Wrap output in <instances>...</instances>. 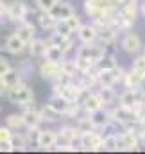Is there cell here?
Masks as SVG:
<instances>
[{
  "mask_svg": "<svg viewBox=\"0 0 145 154\" xmlns=\"http://www.w3.org/2000/svg\"><path fill=\"white\" fill-rule=\"evenodd\" d=\"M7 99H9V102H13L16 106H22L25 109L27 108H34V91L23 81L7 90Z\"/></svg>",
  "mask_w": 145,
  "mask_h": 154,
  "instance_id": "cell-1",
  "label": "cell"
},
{
  "mask_svg": "<svg viewBox=\"0 0 145 154\" xmlns=\"http://www.w3.org/2000/svg\"><path fill=\"white\" fill-rule=\"evenodd\" d=\"M106 54H108V48H106V45H102V43H90V45L82 43V45L75 50V57L88 59V61H91V63H95V65H99Z\"/></svg>",
  "mask_w": 145,
  "mask_h": 154,
  "instance_id": "cell-2",
  "label": "cell"
},
{
  "mask_svg": "<svg viewBox=\"0 0 145 154\" xmlns=\"http://www.w3.org/2000/svg\"><path fill=\"white\" fill-rule=\"evenodd\" d=\"M102 143H104V136L102 133H99V129L81 133L79 136V147L82 151H102Z\"/></svg>",
  "mask_w": 145,
  "mask_h": 154,
  "instance_id": "cell-3",
  "label": "cell"
},
{
  "mask_svg": "<svg viewBox=\"0 0 145 154\" xmlns=\"http://www.w3.org/2000/svg\"><path fill=\"white\" fill-rule=\"evenodd\" d=\"M120 48L127 54V56H138L143 50V41L136 32L125 31V34L120 39Z\"/></svg>",
  "mask_w": 145,
  "mask_h": 154,
  "instance_id": "cell-4",
  "label": "cell"
},
{
  "mask_svg": "<svg viewBox=\"0 0 145 154\" xmlns=\"http://www.w3.org/2000/svg\"><path fill=\"white\" fill-rule=\"evenodd\" d=\"M29 7H27V4L23 2V0H14V2H11L9 5H7V20L9 22H13V23H22V22H27L29 18Z\"/></svg>",
  "mask_w": 145,
  "mask_h": 154,
  "instance_id": "cell-5",
  "label": "cell"
},
{
  "mask_svg": "<svg viewBox=\"0 0 145 154\" xmlns=\"http://www.w3.org/2000/svg\"><path fill=\"white\" fill-rule=\"evenodd\" d=\"M38 70H39L41 79L54 82L57 77L61 75V72H63V61L59 63V61H50V59H45V57H43V63L39 65Z\"/></svg>",
  "mask_w": 145,
  "mask_h": 154,
  "instance_id": "cell-6",
  "label": "cell"
},
{
  "mask_svg": "<svg viewBox=\"0 0 145 154\" xmlns=\"http://www.w3.org/2000/svg\"><path fill=\"white\" fill-rule=\"evenodd\" d=\"M124 75H125V72L120 66L108 68V70H99V86L113 88L116 82H122L124 81Z\"/></svg>",
  "mask_w": 145,
  "mask_h": 154,
  "instance_id": "cell-7",
  "label": "cell"
},
{
  "mask_svg": "<svg viewBox=\"0 0 145 154\" xmlns=\"http://www.w3.org/2000/svg\"><path fill=\"white\" fill-rule=\"evenodd\" d=\"M77 38L81 43H95L99 39V27L93 23V22H88V23H82L79 29H77Z\"/></svg>",
  "mask_w": 145,
  "mask_h": 154,
  "instance_id": "cell-8",
  "label": "cell"
},
{
  "mask_svg": "<svg viewBox=\"0 0 145 154\" xmlns=\"http://www.w3.org/2000/svg\"><path fill=\"white\" fill-rule=\"evenodd\" d=\"M81 133L77 129V125H61V129L57 131V143L61 145H72L75 140H79Z\"/></svg>",
  "mask_w": 145,
  "mask_h": 154,
  "instance_id": "cell-9",
  "label": "cell"
},
{
  "mask_svg": "<svg viewBox=\"0 0 145 154\" xmlns=\"http://www.w3.org/2000/svg\"><path fill=\"white\" fill-rule=\"evenodd\" d=\"M57 145V131L54 129H41L38 138V147L41 151H50Z\"/></svg>",
  "mask_w": 145,
  "mask_h": 154,
  "instance_id": "cell-10",
  "label": "cell"
},
{
  "mask_svg": "<svg viewBox=\"0 0 145 154\" xmlns=\"http://www.w3.org/2000/svg\"><path fill=\"white\" fill-rule=\"evenodd\" d=\"M81 104H82V108H84L86 113H93V111H99V109L104 108L99 91H97V93H90V91H86L84 97L81 99Z\"/></svg>",
  "mask_w": 145,
  "mask_h": 154,
  "instance_id": "cell-11",
  "label": "cell"
},
{
  "mask_svg": "<svg viewBox=\"0 0 145 154\" xmlns=\"http://www.w3.org/2000/svg\"><path fill=\"white\" fill-rule=\"evenodd\" d=\"M25 48H27V43L18 34H11L9 38L5 39V45H4V50L7 54H11V56H18L22 52H25Z\"/></svg>",
  "mask_w": 145,
  "mask_h": 154,
  "instance_id": "cell-12",
  "label": "cell"
},
{
  "mask_svg": "<svg viewBox=\"0 0 145 154\" xmlns=\"http://www.w3.org/2000/svg\"><path fill=\"white\" fill-rule=\"evenodd\" d=\"M36 31H38L36 25H34V23H31V22L27 20V22H22V23H18V25H16L14 34H18L20 38H22L25 43H27V45H29L32 39L36 38Z\"/></svg>",
  "mask_w": 145,
  "mask_h": 154,
  "instance_id": "cell-13",
  "label": "cell"
},
{
  "mask_svg": "<svg viewBox=\"0 0 145 154\" xmlns=\"http://www.w3.org/2000/svg\"><path fill=\"white\" fill-rule=\"evenodd\" d=\"M23 120H25V129H32V127H39L43 122L41 111L36 108H27L23 109Z\"/></svg>",
  "mask_w": 145,
  "mask_h": 154,
  "instance_id": "cell-14",
  "label": "cell"
},
{
  "mask_svg": "<svg viewBox=\"0 0 145 154\" xmlns=\"http://www.w3.org/2000/svg\"><path fill=\"white\" fill-rule=\"evenodd\" d=\"M124 84H125V88H133V90H142L143 88V82H145V77L142 74H138L136 70H129V72H125V75H124V81H122Z\"/></svg>",
  "mask_w": 145,
  "mask_h": 154,
  "instance_id": "cell-15",
  "label": "cell"
},
{
  "mask_svg": "<svg viewBox=\"0 0 145 154\" xmlns=\"http://www.w3.org/2000/svg\"><path fill=\"white\" fill-rule=\"evenodd\" d=\"M138 102H140V100H138V90L125 88V91L120 93V106L129 108V109H136Z\"/></svg>",
  "mask_w": 145,
  "mask_h": 154,
  "instance_id": "cell-16",
  "label": "cell"
},
{
  "mask_svg": "<svg viewBox=\"0 0 145 154\" xmlns=\"http://www.w3.org/2000/svg\"><path fill=\"white\" fill-rule=\"evenodd\" d=\"M82 9H84V14L93 22L97 20L100 14H102V5H100V0H82Z\"/></svg>",
  "mask_w": 145,
  "mask_h": 154,
  "instance_id": "cell-17",
  "label": "cell"
},
{
  "mask_svg": "<svg viewBox=\"0 0 145 154\" xmlns=\"http://www.w3.org/2000/svg\"><path fill=\"white\" fill-rule=\"evenodd\" d=\"M36 20H38V27L41 31H54L56 23H57V18L52 13H47V11H39Z\"/></svg>",
  "mask_w": 145,
  "mask_h": 154,
  "instance_id": "cell-18",
  "label": "cell"
},
{
  "mask_svg": "<svg viewBox=\"0 0 145 154\" xmlns=\"http://www.w3.org/2000/svg\"><path fill=\"white\" fill-rule=\"evenodd\" d=\"M116 34L118 31L113 27V25H104V27H99V41L102 45H115L116 43Z\"/></svg>",
  "mask_w": 145,
  "mask_h": 154,
  "instance_id": "cell-19",
  "label": "cell"
},
{
  "mask_svg": "<svg viewBox=\"0 0 145 154\" xmlns=\"http://www.w3.org/2000/svg\"><path fill=\"white\" fill-rule=\"evenodd\" d=\"M47 47H48V39L45 41V39H38V38H34L29 45H27L31 57H45Z\"/></svg>",
  "mask_w": 145,
  "mask_h": 154,
  "instance_id": "cell-20",
  "label": "cell"
},
{
  "mask_svg": "<svg viewBox=\"0 0 145 154\" xmlns=\"http://www.w3.org/2000/svg\"><path fill=\"white\" fill-rule=\"evenodd\" d=\"M88 115H90V118H91V122H93L95 129H104L109 122H111V118H109V111H106L104 108H102V109H99V111L88 113Z\"/></svg>",
  "mask_w": 145,
  "mask_h": 154,
  "instance_id": "cell-21",
  "label": "cell"
},
{
  "mask_svg": "<svg viewBox=\"0 0 145 154\" xmlns=\"http://www.w3.org/2000/svg\"><path fill=\"white\" fill-rule=\"evenodd\" d=\"M48 13H52L57 20H63V18L66 20V18H68L72 13H75V11H73V7L68 2H61V0H59V2L52 7V11H48Z\"/></svg>",
  "mask_w": 145,
  "mask_h": 154,
  "instance_id": "cell-22",
  "label": "cell"
},
{
  "mask_svg": "<svg viewBox=\"0 0 145 154\" xmlns=\"http://www.w3.org/2000/svg\"><path fill=\"white\" fill-rule=\"evenodd\" d=\"M120 13L131 22V23H134L136 22V18H138V14H142V11H140V4L138 2H131V4H125V5H122L120 7Z\"/></svg>",
  "mask_w": 145,
  "mask_h": 154,
  "instance_id": "cell-23",
  "label": "cell"
},
{
  "mask_svg": "<svg viewBox=\"0 0 145 154\" xmlns=\"http://www.w3.org/2000/svg\"><path fill=\"white\" fill-rule=\"evenodd\" d=\"M5 125L11 131H20L25 127V120H23V113H9L5 116Z\"/></svg>",
  "mask_w": 145,
  "mask_h": 154,
  "instance_id": "cell-24",
  "label": "cell"
},
{
  "mask_svg": "<svg viewBox=\"0 0 145 154\" xmlns=\"http://www.w3.org/2000/svg\"><path fill=\"white\" fill-rule=\"evenodd\" d=\"M22 70L20 68H11L7 74H4L2 79H4V82H5V86H7V90L9 88H13V86H16L18 82H22Z\"/></svg>",
  "mask_w": 145,
  "mask_h": 154,
  "instance_id": "cell-25",
  "label": "cell"
},
{
  "mask_svg": "<svg viewBox=\"0 0 145 154\" xmlns=\"http://www.w3.org/2000/svg\"><path fill=\"white\" fill-rule=\"evenodd\" d=\"M52 109H56L57 113H61V115L65 116V113H66V108H68V102L61 97V95H57V93H54L50 99H48V102H47Z\"/></svg>",
  "mask_w": 145,
  "mask_h": 154,
  "instance_id": "cell-26",
  "label": "cell"
},
{
  "mask_svg": "<svg viewBox=\"0 0 145 154\" xmlns=\"http://www.w3.org/2000/svg\"><path fill=\"white\" fill-rule=\"evenodd\" d=\"M104 136V143H102V151H120V143H118V134L116 133H106Z\"/></svg>",
  "mask_w": 145,
  "mask_h": 154,
  "instance_id": "cell-27",
  "label": "cell"
},
{
  "mask_svg": "<svg viewBox=\"0 0 145 154\" xmlns=\"http://www.w3.org/2000/svg\"><path fill=\"white\" fill-rule=\"evenodd\" d=\"M11 147H13V151H25L27 149V145H29V142H27V138H25V133H13V136H11Z\"/></svg>",
  "mask_w": 145,
  "mask_h": 154,
  "instance_id": "cell-28",
  "label": "cell"
},
{
  "mask_svg": "<svg viewBox=\"0 0 145 154\" xmlns=\"http://www.w3.org/2000/svg\"><path fill=\"white\" fill-rule=\"evenodd\" d=\"M45 59H50V61H63L65 59V52L61 50V47H57V45H50L48 43V47H47V52H45Z\"/></svg>",
  "mask_w": 145,
  "mask_h": 154,
  "instance_id": "cell-29",
  "label": "cell"
},
{
  "mask_svg": "<svg viewBox=\"0 0 145 154\" xmlns=\"http://www.w3.org/2000/svg\"><path fill=\"white\" fill-rule=\"evenodd\" d=\"M99 95H100V99H102V104H104V108L109 106V104H113L115 102V90L113 88H108V86H99Z\"/></svg>",
  "mask_w": 145,
  "mask_h": 154,
  "instance_id": "cell-30",
  "label": "cell"
},
{
  "mask_svg": "<svg viewBox=\"0 0 145 154\" xmlns=\"http://www.w3.org/2000/svg\"><path fill=\"white\" fill-rule=\"evenodd\" d=\"M39 111H41V116H43V122H57V120L63 116L61 113H57L56 109H52L48 104H45Z\"/></svg>",
  "mask_w": 145,
  "mask_h": 154,
  "instance_id": "cell-31",
  "label": "cell"
},
{
  "mask_svg": "<svg viewBox=\"0 0 145 154\" xmlns=\"http://www.w3.org/2000/svg\"><path fill=\"white\" fill-rule=\"evenodd\" d=\"M56 32H61L63 36H73V31L72 27H70V23L63 18V20H57V23H56V29H54Z\"/></svg>",
  "mask_w": 145,
  "mask_h": 154,
  "instance_id": "cell-32",
  "label": "cell"
},
{
  "mask_svg": "<svg viewBox=\"0 0 145 154\" xmlns=\"http://www.w3.org/2000/svg\"><path fill=\"white\" fill-rule=\"evenodd\" d=\"M115 66H118V63H116V59H115L113 54H106V56L102 57V61L97 65L99 70H108V68H115Z\"/></svg>",
  "mask_w": 145,
  "mask_h": 154,
  "instance_id": "cell-33",
  "label": "cell"
},
{
  "mask_svg": "<svg viewBox=\"0 0 145 154\" xmlns=\"http://www.w3.org/2000/svg\"><path fill=\"white\" fill-rule=\"evenodd\" d=\"M131 68H133V70H136L138 74H142V75L145 77V54H138V56L134 57V61H133Z\"/></svg>",
  "mask_w": 145,
  "mask_h": 154,
  "instance_id": "cell-34",
  "label": "cell"
},
{
  "mask_svg": "<svg viewBox=\"0 0 145 154\" xmlns=\"http://www.w3.org/2000/svg\"><path fill=\"white\" fill-rule=\"evenodd\" d=\"M59 0H34V4H36L38 11H52V7L57 4Z\"/></svg>",
  "mask_w": 145,
  "mask_h": 154,
  "instance_id": "cell-35",
  "label": "cell"
},
{
  "mask_svg": "<svg viewBox=\"0 0 145 154\" xmlns=\"http://www.w3.org/2000/svg\"><path fill=\"white\" fill-rule=\"evenodd\" d=\"M39 133H41V129H39V127L27 129V133H25V138H27L29 145H31V143H36V145H38V138H39Z\"/></svg>",
  "mask_w": 145,
  "mask_h": 154,
  "instance_id": "cell-36",
  "label": "cell"
},
{
  "mask_svg": "<svg viewBox=\"0 0 145 154\" xmlns=\"http://www.w3.org/2000/svg\"><path fill=\"white\" fill-rule=\"evenodd\" d=\"M66 22L70 23V27H72L75 32H77V29H79V27L82 25V22H81V16H79L77 13H72V14H70V16L66 18Z\"/></svg>",
  "mask_w": 145,
  "mask_h": 154,
  "instance_id": "cell-37",
  "label": "cell"
},
{
  "mask_svg": "<svg viewBox=\"0 0 145 154\" xmlns=\"http://www.w3.org/2000/svg\"><path fill=\"white\" fill-rule=\"evenodd\" d=\"M13 133L14 131H11L7 125L4 127V125H0V142H5V140H11V136H13Z\"/></svg>",
  "mask_w": 145,
  "mask_h": 154,
  "instance_id": "cell-38",
  "label": "cell"
},
{
  "mask_svg": "<svg viewBox=\"0 0 145 154\" xmlns=\"http://www.w3.org/2000/svg\"><path fill=\"white\" fill-rule=\"evenodd\" d=\"M11 68H13V66L9 65V61H7L5 57H2V56H0V77L4 75V74H7Z\"/></svg>",
  "mask_w": 145,
  "mask_h": 154,
  "instance_id": "cell-39",
  "label": "cell"
},
{
  "mask_svg": "<svg viewBox=\"0 0 145 154\" xmlns=\"http://www.w3.org/2000/svg\"><path fill=\"white\" fill-rule=\"evenodd\" d=\"M61 50L65 52V56H66L68 52H72V50H73V39H72V36H68V38H66V41L61 45Z\"/></svg>",
  "mask_w": 145,
  "mask_h": 154,
  "instance_id": "cell-40",
  "label": "cell"
},
{
  "mask_svg": "<svg viewBox=\"0 0 145 154\" xmlns=\"http://www.w3.org/2000/svg\"><path fill=\"white\" fill-rule=\"evenodd\" d=\"M13 147H11V142L5 140V142H0V152H11Z\"/></svg>",
  "mask_w": 145,
  "mask_h": 154,
  "instance_id": "cell-41",
  "label": "cell"
},
{
  "mask_svg": "<svg viewBox=\"0 0 145 154\" xmlns=\"http://www.w3.org/2000/svg\"><path fill=\"white\" fill-rule=\"evenodd\" d=\"M100 5H102V9H109V7H116L115 0H100Z\"/></svg>",
  "mask_w": 145,
  "mask_h": 154,
  "instance_id": "cell-42",
  "label": "cell"
},
{
  "mask_svg": "<svg viewBox=\"0 0 145 154\" xmlns=\"http://www.w3.org/2000/svg\"><path fill=\"white\" fill-rule=\"evenodd\" d=\"M138 131H140V136L145 138V118L140 120V124H138Z\"/></svg>",
  "mask_w": 145,
  "mask_h": 154,
  "instance_id": "cell-43",
  "label": "cell"
},
{
  "mask_svg": "<svg viewBox=\"0 0 145 154\" xmlns=\"http://www.w3.org/2000/svg\"><path fill=\"white\" fill-rule=\"evenodd\" d=\"M4 95H7V86H5L4 79L0 77V97H4Z\"/></svg>",
  "mask_w": 145,
  "mask_h": 154,
  "instance_id": "cell-44",
  "label": "cell"
},
{
  "mask_svg": "<svg viewBox=\"0 0 145 154\" xmlns=\"http://www.w3.org/2000/svg\"><path fill=\"white\" fill-rule=\"evenodd\" d=\"M0 11H2V13H5V14H7V5H5V4H4V0H0Z\"/></svg>",
  "mask_w": 145,
  "mask_h": 154,
  "instance_id": "cell-45",
  "label": "cell"
},
{
  "mask_svg": "<svg viewBox=\"0 0 145 154\" xmlns=\"http://www.w3.org/2000/svg\"><path fill=\"white\" fill-rule=\"evenodd\" d=\"M140 11H142V16L145 18V0H143V4H140Z\"/></svg>",
  "mask_w": 145,
  "mask_h": 154,
  "instance_id": "cell-46",
  "label": "cell"
},
{
  "mask_svg": "<svg viewBox=\"0 0 145 154\" xmlns=\"http://www.w3.org/2000/svg\"><path fill=\"white\" fill-rule=\"evenodd\" d=\"M4 18H7V14H5V13H2V11H0V25H2V23H4Z\"/></svg>",
  "mask_w": 145,
  "mask_h": 154,
  "instance_id": "cell-47",
  "label": "cell"
},
{
  "mask_svg": "<svg viewBox=\"0 0 145 154\" xmlns=\"http://www.w3.org/2000/svg\"><path fill=\"white\" fill-rule=\"evenodd\" d=\"M131 2H138V0H122V5H125V4H131ZM120 5V7H122Z\"/></svg>",
  "mask_w": 145,
  "mask_h": 154,
  "instance_id": "cell-48",
  "label": "cell"
},
{
  "mask_svg": "<svg viewBox=\"0 0 145 154\" xmlns=\"http://www.w3.org/2000/svg\"><path fill=\"white\" fill-rule=\"evenodd\" d=\"M0 113H2V106H0Z\"/></svg>",
  "mask_w": 145,
  "mask_h": 154,
  "instance_id": "cell-49",
  "label": "cell"
},
{
  "mask_svg": "<svg viewBox=\"0 0 145 154\" xmlns=\"http://www.w3.org/2000/svg\"><path fill=\"white\" fill-rule=\"evenodd\" d=\"M142 118H145V113H143V116H142Z\"/></svg>",
  "mask_w": 145,
  "mask_h": 154,
  "instance_id": "cell-50",
  "label": "cell"
},
{
  "mask_svg": "<svg viewBox=\"0 0 145 154\" xmlns=\"http://www.w3.org/2000/svg\"><path fill=\"white\" fill-rule=\"evenodd\" d=\"M143 54H145V47H143Z\"/></svg>",
  "mask_w": 145,
  "mask_h": 154,
  "instance_id": "cell-51",
  "label": "cell"
},
{
  "mask_svg": "<svg viewBox=\"0 0 145 154\" xmlns=\"http://www.w3.org/2000/svg\"><path fill=\"white\" fill-rule=\"evenodd\" d=\"M0 48H2V47H0Z\"/></svg>",
  "mask_w": 145,
  "mask_h": 154,
  "instance_id": "cell-52",
  "label": "cell"
}]
</instances>
